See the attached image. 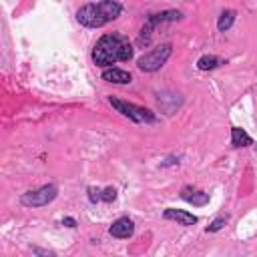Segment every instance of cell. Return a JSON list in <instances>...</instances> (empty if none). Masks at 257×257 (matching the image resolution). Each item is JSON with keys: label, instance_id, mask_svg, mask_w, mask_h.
<instances>
[{"label": "cell", "instance_id": "277c9868", "mask_svg": "<svg viewBox=\"0 0 257 257\" xmlns=\"http://www.w3.org/2000/svg\"><path fill=\"white\" fill-rule=\"evenodd\" d=\"M171 54H173V44L171 42H163V44L151 48L149 52H145L137 60V66L143 72H157V70H161L167 64V60L171 58Z\"/></svg>", "mask_w": 257, "mask_h": 257}, {"label": "cell", "instance_id": "ba28073f", "mask_svg": "<svg viewBox=\"0 0 257 257\" xmlns=\"http://www.w3.org/2000/svg\"><path fill=\"white\" fill-rule=\"evenodd\" d=\"M163 219H167V221H177V223L183 225V227H191V225H195V223L199 221L193 213L183 211V209H173V207H169V209L163 211Z\"/></svg>", "mask_w": 257, "mask_h": 257}, {"label": "cell", "instance_id": "5b68a950", "mask_svg": "<svg viewBox=\"0 0 257 257\" xmlns=\"http://www.w3.org/2000/svg\"><path fill=\"white\" fill-rule=\"evenodd\" d=\"M108 102H110V106H112L116 112H120L122 116H126V118L133 120V122H149V124H151V122H157L155 112H151V110L145 108V106L124 102V100H120V98H116V96H108Z\"/></svg>", "mask_w": 257, "mask_h": 257}, {"label": "cell", "instance_id": "9a60e30c", "mask_svg": "<svg viewBox=\"0 0 257 257\" xmlns=\"http://www.w3.org/2000/svg\"><path fill=\"white\" fill-rule=\"evenodd\" d=\"M86 193H88V201H90V203H98V201H102V191H100V189L88 187Z\"/></svg>", "mask_w": 257, "mask_h": 257}, {"label": "cell", "instance_id": "2e32d148", "mask_svg": "<svg viewBox=\"0 0 257 257\" xmlns=\"http://www.w3.org/2000/svg\"><path fill=\"white\" fill-rule=\"evenodd\" d=\"M114 199H116V189H114V187L102 189V201H104V203H112Z\"/></svg>", "mask_w": 257, "mask_h": 257}, {"label": "cell", "instance_id": "3957f363", "mask_svg": "<svg viewBox=\"0 0 257 257\" xmlns=\"http://www.w3.org/2000/svg\"><path fill=\"white\" fill-rule=\"evenodd\" d=\"M177 20H183V12H179V10H163V12H157V14H149L147 20H145V24L141 26V32H139L135 44H137L139 48L149 46L151 40H153L155 30H157L161 24L177 22Z\"/></svg>", "mask_w": 257, "mask_h": 257}, {"label": "cell", "instance_id": "8fae6325", "mask_svg": "<svg viewBox=\"0 0 257 257\" xmlns=\"http://www.w3.org/2000/svg\"><path fill=\"white\" fill-rule=\"evenodd\" d=\"M231 145L233 147H251L253 145V139L247 135V131L245 128H241V126H233L231 128Z\"/></svg>", "mask_w": 257, "mask_h": 257}, {"label": "cell", "instance_id": "52a82bcc", "mask_svg": "<svg viewBox=\"0 0 257 257\" xmlns=\"http://www.w3.org/2000/svg\"><path fill=\"white\" fill-rule=\"evenodd\" d=\"M108 233H110V237H114V239H128V237L135 235V223H133V219H128V217H118V219L112 221V225L108 227Z\"/></svg>", "mask_w": 257, "mask_h": 257}, {"label": "cell", "instance_id": "5bb4252c", "mask_svg": "<svg viewBox=\"0 0 257 257\" xmlns=\"http://www.w3.org/2000/svg\"><path fill=\"white\" fill-rule=\"evenodd\" d=\"M227 219H229L227 215H221V217H217V219H215V221H213V223H211V225H209L205 231H207V233H215V231L223 229V227H225V223H227Z\"/></svg>", "mask_w": 257, "mask_h": 257}, {"label": "cell", "instance_id": "9c48e42d", "mask_svg": "<svg viewBox=\"0 0 257 257\" xmlns=\"http://www.w3.org/2000/svg\"><path fill=\"white\" fill-rule=\"evenodd\" d=\"M100 78L104 82H112V84H131L133 82V74L122 70V68H116V66H108L102 70Z\"/></svg>", "mask_w": 257, "mask_h": 257}, {"label": "cell", "instance_id": "7a4b0ae2", "mask_svg": "<svg viewBox=\"0 0 257 257\" xmlns=\"http://www.w3.org/2000/svg\"><path fill=\"white\" fill-rule=\"evenodd\" d=\"M122 14V4L116 0L86 2L76 10V20L86 28H102Z\"/></svg>", "mask_w": 257, "mask_h": 257}, {"label": "cell", "instance_id": "ac0fdd59", "mask_svg": "<svg viewBox=\"0 0 257 257\" xmlns=\"http://www.w3.org/2000/svg\"><path fill=\"white\" fill-rule=\"evenodd\" d=\"M179 163V157H169L165 163H163V167H169V165H177Z\"/></svg>", "mask_w": 257, "mask_h": 257}, {"label": "cell", "instance_id": "6da1fadb", "mask_svg": "<svg viewBox=\"0 0 257 257\" xmlns=\"http://www.w3.org/2000/svg\"><path fill=\"white\" fill-rule=\"evenodd\" d=\"M135 54V48L131 44V40L124 34L118 32H110V34H102L94 46H92V62L100 68H108L114 62H128Z\"/></svg>", "mask_w": 257, "mask_h": 257}, {"label": "cell", "instance_id": "4fadbf2b", "mask_svg": "<svg viewBox=\"0 0 257 257\" xmlns=\"http://www.w3.org/2000/svg\"><path fill=\"white\" fill-rule=\"evenodd\" d=\"M223 64V60L219 58V56H215V54H203L199 60H197V68L199 70H215L217 66H221Z\"/></svg>", "mask_w": 257, "mask_h": 257}, {"label": "cell", "instance_id": "e0dca14e", "mask_svg": "<svg viewBox=\"0 0 257 257\" xmlns=\"http://www.w3.org/2000/svg\"><path fill=\"white\" fill-rule=\"evenodd\" d=\"M62 225H64V227H70V229H74V227H76V221H74L72 217H64V219H62Z\"/></svg>", "mask_w": 257, "mask_h": 257}, {"label": "cell", "instance_id": "7c38bea8", "mask_svg": "<svg viewBox=\"0 0 257 257\" xmlns=\"http://www.w3.org/2000/svg\"><path fill=\"white\" fill-rule=\"evenodd\" d=\"M235 18H237V12H235V10H231V8L223 10V12L219 14V18H217V30H219V32H227V30L235 24Z\"/></svg>", "mask_w": 257, "mask_h": 257}, {"label": "cell", "instance_id": "8992f818", "mask_svg": "<svg viewBox=\"0 0 257 257\" xmlns=\"http://www.w3.org/2000/svg\"><path fill=\"white\" fill-rule=\"evenodd\" d=\"M56 195H58V187L52 185V183H48V185H42V187H38V189H34V191L22 193V195H20V203H22L24 207L36 209V207H44V205L52 203V201L56 199Z\"/></svg>", "mask_w": 257, "mask_h": 257}, {"label": "cell", "instance_id": "30bf717a", "mask_svg": "<svg viewBox=\"0 0 257 257\" xmlns=\"http://www.w3.org/2000/svg\"><path fill=\"white\" fill-rule=\"evenodd\" d=\"M181 199L195 205V207H203L209 203V193L205 191H199V189H193V187H183L181 191Z\"/></svg>", "mask_w": 257, "mask_h": 257}]
</instances>
